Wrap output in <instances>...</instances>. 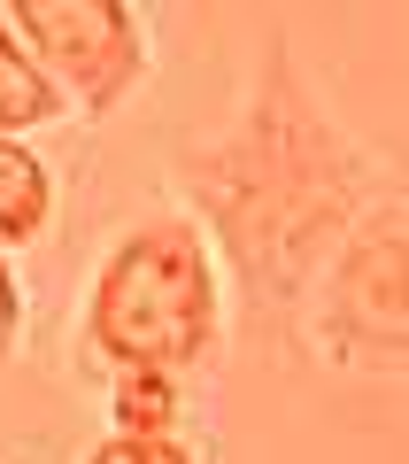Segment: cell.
I'll return each instance as SVG.
<instances>
[{"mask_svg": "<svg viewBox=\"0 0 409 464\" xmlns=\"http://www.w3.org/2000/svg\"><path fill=\"white\" fill-rule=\"evenodd\" d=\"M93 356L109 372H170L178 380L216 333V271L185 217H155L93 279Z\"/></svg>", "mask_w": 409, "mask_h": 464, "instance_id": "obj_1", "label": "cell"}, {"mask_svg": "<svg viewBox=\"0 0 409 464\" xmlns=\"http://www.w3.org/2000/svg\"><path fill=\"white\" fill-rule=\"evenodd\" d=\"M32 63L47 70L54 101L78 116H109L147 70V39L124 0H0Z\"/></svg>", "mask_w": 409, "mask_h": 464, "instance_id": "obj_2", "label": "cell"}, {"mask_svg": "<svg viewBox=\"0 0 409 464\" xmlns=\"http://www.w3.org/2000/svg\"><path fill=\"white\" fill-rule=\"evenodd\" d=\"M54 217V170L39 163L24 140L0 132V248H24V240H39Z\"/></svg>", "mask_w": 409, "mask_h": 464, "instance_id": "obj_3", "label": "cell"}, {"mask_svg": "<svg viewBox=\"0 0 409 464\" xmlns=\"http://www.w3.org/2000/svg\"><path fill=\"white\" fill-rule=\"evenodd\" d=\"M54 109H62V101H54L47 70L32 63V47L16 39V24H8V8H0V132L24 140L32 124H47Z\"/></svg>", "mask_w": 409, "mask_h": 464, "instance_id": "obj_4", "label": "cell"}, {"mask_svg": "<svg viewBox=\"0 0 409 464\" xmlns=\"http://www.w3.org/2000/svg\"><path fill=\"white\" fill-rule=\"evenodd\" d=\"M109 433H178V380L170 372H116Z\"/></svg>", "mask_w": 409, "mask_h": 464, "instance_id": "obj_5", "label": "cell"}, {"mask_svg": "<svg viewBox=\"0 0 409 464\" xmlns=\"http://www.w3.org/2000/svg\"><path fill=\"white\" fill-rule=\"evenodd\" d=\"M85 464H194V449L178 433H109Z\"/></svg>", "mask_w": 409, "mask_h": 464, "instance_id": "obj_6", "label": "cell"}, {"mask_svg": "<svg viewBox=\"0 0 409 464\" xmlns=\"http://www.w3.org/2000/svg\"><path fill=\"white\" fill-rule=\"evenodd\" d=\"M16 333H24V302H16V279H8V256H0V364L16 356Z\"/></svg>", "mask_w": 409, "mask_h": 464, "instance_id": "obj_7", "label": "cell"}]
</instances>
